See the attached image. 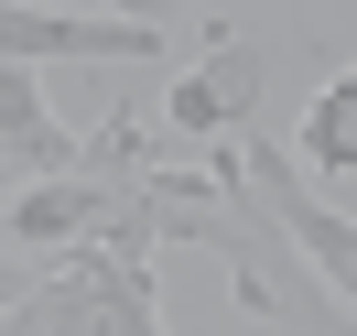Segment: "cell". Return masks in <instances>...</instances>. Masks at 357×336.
<instances>
[{"label": "cell", "instance_id": "obj_5", "mask_svg": "<svg viewBox=\"0 0 357 336\" xmlns=\"http://www.w3.org/2000/svg\"><path fill=\"white\" fill-rule=\"evenodd\" d=\"M87 141L44 109V76L33 66H0V196L11 184H44V174H76Z\"/></svg>", "mask_w": 357, "mask_h": 336}, {"label": "cell", "instance_id": "obj_6", "mask_svg": "<svg viewBox=\"0 0 357 336\" xmlns=\"http://www.w3.org/2000/svg\"><path fill=\"white\" fill-rule=\"evenodd\" d=\"M292 163H314V174H357V76H325L303 109V131H292Z\"/></svg>", "mask_w": 357, "mask_h": 336}, {"label": "cell", "instance_id": "obj_3", "mask_svg": "<svg viewBox=\"0 0 357 336\" xmlns=\"http://www.w3.org/2000/svg\"><path fill=\"white\" fill-rule=\"evenodd\" d=\"M109 228V174L76 163V174H44V184H11L0 196V249H22V261H76V249Z\"/></svg>", "mask_w": 357, "mask_h": 336}, {"label": "cell", "instance_id": "obj_7", "mask_svg": "<svg viewBox=\"0 0 357 336\" xmlns=\"http://www.w3.org/2000/svg\"><path fill=\"white\" fill-rule=\"evenodd\" d=\"M98 11H109V22H152V33H162L174 11H195V0H98Z\"/></svg>", "mask_w": 357, "mask_h": 336}, {"label": "cell", "instance_id": "obj_9", "mask_svg": "<svg viewBox=\"0 0 357 336\" xmlns=\"http://www.w3.org/2000/svg\"><path fill=\"white\" fill-rule=\"evenodd\" d=\"M347 76H357V66H347Z\"/></svg>", "mask_w": 357, "mask_h": 336}, {"label": "cell", "instance_id": "obj_2", "mask_svg": "<svg viewBox=\"0 0 357 336\" xmlns=\"http://www.w3.org/2000/svg\"><path fill=\"white\" fill-rule=\"evenodd\" d=\"M0 66H162L152 22H76V11H33V0H0Z\"/></svg>", "mask_w": 357, "mask_h": 336}, {"label": "cell", "instance_id": "obj_1", "mask_svg": "<svg viewBox=\"0 0 357 336\" xmlns=\"http://www.w3.org/2000/svg\"><path fill=\"white\" fill-rule=\"evenodd\" d=\"M227 174H238V196H249V206H260V217H271V228H282V239L314 261V282H325L335 304L357 314V217L314 196V184H303V163H292L282 141H238V152H227Z\"/></svg>", "mask_w": 357, "mask_h": 336}, {"label": "cell", "instance_id": "obj_4", "mask_svg": "<svg viewBox=\"0 0 357 336\" xmlns=\"http://www.w3.org/2000/svg\"><path fill=\"white\" fill-rule=\"evenodd\" d=\"M260 98H271V66H260L249 44H227V33H217V44L162 87V119H174L184 141H238L249 119H260Z\"/></svg>", "mask_w": 357, "mask_h": 336}, {"label": "cell", "instance_id": "obj_8", "mask_svg": "<svg viewBox=\"0 0 357 336\" xmlns=\"http://www.w3.org/2000/svg\"><path fill=\"white\" fill-rule=\"evenodd\" d=\"M33 282H44V261H22V249H0V314L22 304V293H33Z\"/></svg>", "mask_w": 357, "mask_h": 336}]
</instances>
